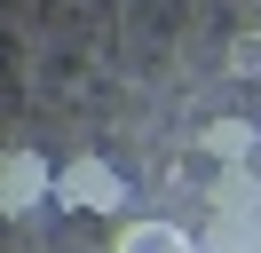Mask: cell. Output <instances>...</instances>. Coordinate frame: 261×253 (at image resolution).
<instances>
[{
	"label": "cell",
	"instance_id": "cell-1",
	"mask_svg": "<svg viewBox=\"0 0 261 253\" xmlns=\"http://www.w3.org/2000/svg\"><path fill=\"white\" fill-rule=\"evenodd\" d=\"M56 206L64 214H127V174L111 166L103 150H80V158H64L56 166Z\"/></svg>",
	"mask_w": 261,
	"mask_h": 253
},
{
	"label": "cell",
	"instance_id": "cell-2",
	"mask_svg": "<svg viewBox=\"0 0 261 253\" xmlns=\"http://www.w3.org/2000/svg\"><path fill=\"white\" fill-rule=\"evenodd\" d=\"M56 206V166L40 142H0V221H32Z\"/></svg>",
	"mask_w": 261,
	"mask_h": 253
},
{
	"label": "cell",
	"instance_id": "cell-3",
	"mask_svg": "<svg viewBox=\"0 0 261 253\" xmlns=\"http://www.w3.org/2000/svg\"><path fill=\"white\" fill-rule=\"evenodd\" d=\"M253 142H261V127H253V119H214L206 135H198V150L222 158V166H245V158H253Z\"/></svg>",
	"mask_w": 261,
	"mask_h": 253
},
{
	"label": "cell",
	"instance_id": "cell-4",
	"mask_svg": "<svg viewBox=\"0 0 261 253\" xmlns=\"http://www.w3.org/2000/svg\"><path fill=\"white\" fill-rule=\"evenodd\" d=\"M119 253H190V237H182L174 221H135V230L119 237Z\"/></svg>",
	"mask_w": 261,
	"mask_h": 253
}]
</instances>
